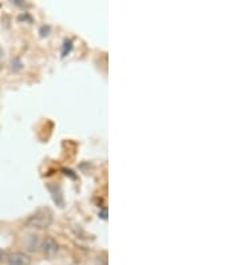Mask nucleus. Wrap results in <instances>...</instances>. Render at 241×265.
Segmentation results:
<instances>
[{
  "label": "nucleus",
  "mask_w": 241,
  "mask_h": 265,
  "mask_svg": "<svg viewBox=\"0 0 241 265\" xmlns=\"http://www.w3.org/2000/svg\"><path fill=\"white\" fill-rule=\"evenodd\" d=\"M52 222V212L48 208H42V209L36 210L35 213L27 218L28 226L32 228H38V229H44L51 225Z\"/></svg>",
  "instance_id": "obj_1"
},
{
  "label": "nucleus",
  "mask_w": 241,
  "mask_h": 265,
  "mask_svg": "<svg viewBox=\"0 0 241 265\" xmlns=\"http://www.w3.org/2000/svg\"><path fill=\"white\" fill-rule=\"evenodd\" d=\"M7 265H31V257L23 252H15L8 256Z\"/></svg>",
  "instance_id": "obj_2"
},
{
  "label": "nucleus",
  "mask_w": 241,
  "mask_h": 265,
  "mask_svg": "<svg viewBox=\"0 0 241 265\" xmlns=\"http://www.w3.org/2000/svg\"><path fill=\"white\" fill-rule=\"evenodd\" d=\"M43 252L47 257H52L58 252V244L52 237H46L43 241Z\"/></svg>",
  "instance_id": "obj_3"
},
{
  "label": "nucleus",
  "mask_w": 241,
  "mask_h": 265,
  "mask_svg": "<svg viewBox=\"0 0 241 265\" xmlns=\"http://www.w3.org/2000/svg\"><path fill=\"white\" fill-rule=\"evenodd\" d=\"M3 59H4V52L3 50L0 48V70L3 68Z\"/></svg>",
  "instance_id": "obj_4"
}]
</instances>
